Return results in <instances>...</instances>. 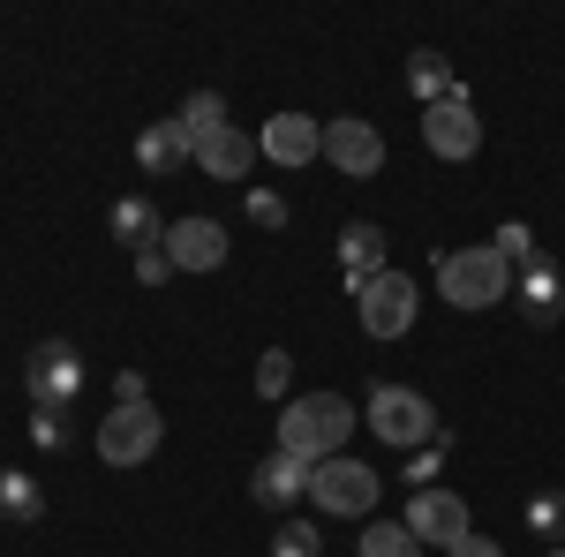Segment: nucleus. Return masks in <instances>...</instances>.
<instances>
[{"instance_id": "ddd939ff", "label": "nucleus", "mask_w": 565, "mask_h": 557, "mask_svg": "<svg viewBox=\"0 0 565 557\" xmlns=\"http://www.w3.org/2000/svg\"><path fill=\"white\" fill-rule=\"evenodd\" d=\"M226 249H234V242H226V226H218V218H174V226H167V257H174V271H218V264H226Z\"/></svg>"}, {"instance_id": "f8f14e48", "label": "nucleus", "mask_w": 565, "mask_h": 557, "mask_svg": "<svg viewBox=\"0 0 565 557\" xmlns=\"http://www.w3.org/2000/svg\"><path fill=\"white\" fill-rule=\"evenodd\" d=\"M257 159L271 167H309V159H324V121L317 114H271L257 136Z\"/></svg>"}, {"instance_id": "473e14b6", "label": "nucleus", "mask_w": 565, "mask_h": 557, "mask_svg": "<svg viewBox=\"0 0 565 557\" xmlns=\"http://www.w3.org/2000/svg\"><path fill=\"white\" fill-rule=\"evenodd\" d=\"M543 557H565V543H558V550H543Z\"/></svg>"}, {"instance_id": "dca6fc26", "label": "nucleus", "mask_w": 565, "mask_h": 557, "mask_svg": "<svg viewBox=\"0 0 565 557\" xmlns=\"http://www.w3.org/2000/svg\"><path fill=\"white\" fill-rule=\"evenodd\" d=\"M196 167H204V181H249V167H257V136L249 129H212L196 136Z\"/></svg>"}, {"instance_id": "412c9836", "label": "nucleus", "mask_w": 565, "mask_h": 557, "mask_svg": "<svg viewBox=\"0 0 565 557\" xmlns=\"http://www.w3.org/2000/svg\"><path fill=\"white\" fill-rule=\"evenodd\" d=\"M521 527L543 543V550H558V543H565V490H535L527 513H521Z\"/></svg>"}, {"instance_id": "bb28decb", "label": "nucleus", "mask_w": 565, "mask_h": 557, "mask_svg": "<svg viewBox=\"0 0 565 557\" xmlns=\"http://www.w3.org/2000/svg\"><path fill=\"white\" fill-rule=\"evenodd\" d=\"M490 249H498V257L513 264V271H521L527 257H535V249H543V242H535V226H527V218H505V226H498V242H490Z\"/></svg>"}, {"instance_id": "20e7f679", "label": "nucleus", "mask_w": 565, "mask_h": 557, "mask_svg": "<svg viewBox=\"0 0 565 557\" xmlns=\"http://www.w3.org/2000/svg\"><path fill=\"white\" fill-rule=\"evenodd\" d=\"M377 497H385V474L370 460H354V452H332V460L309 468V505L324 519H370Z\"/></svg>"}, {"instance_id": "b1692460", "label": "nucleus", "mask_w": 565, "mask_h": 557, "mask_svg": "<svg viewBox=\"0 0 565 557\" xmlns=\"http://www.w3.org/2000/svg\"><path fill=\"white\" fill-rule=\"evenodd\" d=\"M181 129L189 136L226 129V98H218V90H189V98H181Z\"/></svg>"}, {"instance_id": "2eb2a0df", "label": "nucleus", "mask_w": 565, "mask_h": 557, "mask_svg": "<svg viewBox=\"0 0 565 557\" xmlns=\"http://www.w3.org/2000/svg\"><path fill=\"white\" fill-rule=\"evenodd\" d=\"M167 226H174V218H159V204H151V196H114V212H106V234H114L129 257L167 249Z\"/></svg>"}, {"instance_id": "f257e3e1", "label": "nucleus", "mask_w": 565, "mask_h": 557, "mask_svg": "<svg viewBox=\"0 0 565 557\" xmlns=\"http://www.w3.org/2000/svg\"><path fill=\"white\" fill-rule=\"evenodd\" d=\"M362 429V407H354L348 392H295L287 407H279V452H295V460H332V452H348V437Z\"/></svg>"}, {"instance_id": "7ed1b4c3", "label": "nucleus", "mask_w": 565, "mask_h": 557, "mask_svg": "<svg viewBox=\"0 0 565 557\" xmlns=\"http://www.w3.org/2000/svg\"><path fill=\"white\" fill-rule=\"evenodd\" d=\"M362 429H370L385 452H423V444L445 437L430 392H415V385H377V392H370V407H362Z\"/></svg>"}, {"instance_id": "0eeeda50", "label": "nucleus", "mask_w": 565, "mask_h": 557, "mask_svg": "<svg viewBox=\"0 0 565 557\" xmlns=\"http://www.w3.org/2000/svg\"><path fill=\"white\" fill-rule=\"evenodd\" d=\"M23 392H31V407H68V399H84V346L76 340H39L23 354Z\"/></svg>"}, {"instance_id": "aec40b11", "label": "nucleus", "mask_w": 565, "mask_h": 557, "mask_svg": "<svg viewBox=\"0 0 565 557\" xmlns=\"http://www.w3.org/2000/svg\"><path fill=\"white\" fill-rule=\"evenodd\" d=\"M0 519H23V527L45 519V490L23 468H0Z\"/></svg>"}, {"instance_id": "39448f33", "label": "nucleus", "mask_w": 565, "mask_h": 557, "mask_svg": "<svg viewBox=\"0 0 565 557\" xmlns=\"http://www.w3.org/2000/svg\"><path fill=\"white\" fill-rule=\"evenodd\" d=\"M415 309H423V287L399 271V264H385L377 279H362L354 287V317H362V332L385 346V340H407L415 332Z\"/></svg>"}, {"instance_id": "cd10ccee", "label": "nucleus", "mask_w": 565, "mask_h": 557, "mask_svg": "<svg viewBox=\"0 0 565 557\" xmlns=\"http://www.w3.org/2000/svg\"><path fill=\"white\" fill-rule=\"evenodd\" d=\"M242 212H249V226L279 234V226H287V196H279V189H249V196H242Z\"/></svg>"}, {"instance_id": "f3484780", "label": "nucleus", "mask_w": 565, "mask_h": 557, "mask_svg": "<svg viewBox=\"0 0 565 557\" xmlns=\"http://www.w3.org/2000/svg\"><path fill=\"white\" fill-rule=\"evenodd\" d=\"M385 271V226L377 218H348L340 226V287H362V279H377Z\"/></svg>"}, {"instance_id": "a211bd4d", "label": "nucleus", "mask_w": 565, "mask_h": 557, "mask_svg": "<svg viewBox=\"0 0 565 557\" xmlns=\"http://www.w3.org/2000/svg\"><path fill=\"white\" fill-rule=\"evenodd\" d=\"M249 497L257 505H295V497H309V460H295V452H279L271 444V460H257V474H249Z\"/></svg>"}, {"instance_id": "1a4fd4ad", "label": "nucleus", "mask_w": 565, "mask_h": 557, "mask_svg": "<svg viewBox=\"0 0 565 557\" xmlns=\"http://www.w3.org/2000/svg\"><path fill=\"white\" fill-rule=\"evenodd\" d=\"M324 159L348 173V181H377L385 173V136H377V121H362V114H332L324 121Z\"/></svg>"}, {"instance_id": "c85d7f7f", "label": "nucleus", "mask_w": 565, "mask_h": 557, "mask_svg": "<svg viewBox=\"0 0 565 557\" xmlns=\"http://www.w3.org/2000/svg\"><path fill=\"white\" fill-rule=\"evenodd\" d=\"M31 437L45 452H68V407H31Z\"/></svg>"}, {"instance_id": "4be33fe9", "label": "nucleus", "mask_w": 565, "mask_h": 557, "mask_svg": "<svg viewBox=\"0 0 565 557\" xmlns=\"http://www.w3.org/2000/svg\"><path fill=\"white\" fill-rule=\"evenodd\" d=\"M354 557H423V543H415L399 519H370L362 543H354Z\"/></svg>"}, {"instance_id": "7c9ffc66", "label": "nucleus", "mask_w": 565, "mask_h": 557, "mask_svg": "<svg viewBox=\"0 0 565 557\" xmlns=\"http://www.w3.org/2000/svg\"><path fill=\"white\" fill-rule=\"evenodd\" d=\"M114 407H151V385H143V369H121V377H114Z\"/></svg>"}, {"instance_id": "2f4dec72", "label": "nucleus", "mask_w": 565, "mask_h": 557, "mask_svg": "<svg viewBox=\"0 0 565 557\" xmlns=\"http://www.w3.org/2000/svg\"><path fill=\"white\" fill-rule=\"evenodd\" d=\"M452 557H505V543H490V535H468V543H460Z\"/></svg>"}, {"instance_id": "9d476101", "label": "nucleus", "mask_w": 565, "mask_h": 557, "mask_svg": "<svg viewBox=\"0 0 565 557\" xmlns=\"http://www.w3.org/2000/svg\"><path fill=\"white\" fill-rule=\"evenodd\" d=\"M423 143H430V159H445V167H460V159H476V151H482L476 98L460 90V98H445V106H423Z\"/></svg>"}, {"instance_id": "6ab92c4d", "label": "nucleus", "mask_w": 565, "mask_h": 557, "mask_svg": "<svg viewBox=\"0 0 565 557\" xmlns=\"http://www.w3.org/2000/svg\"><path fill=\"white\" fill-rule=\"evenodd\" d=\"M407 90H415L423 106H445V98H460L468 84L452 76V61H445L437 45H415V53H407Z\"/></svg>"}, {"instance_id": "4468645a", "label": "nucleus", "mask_w": 565, "mask_h": 557, "mask_svg": "<svg viewBox=\"0 0 565 557\" xmlns=\"http://www.w3.org/2000/svg\"><path fill=\"white\" fill-rule=\"evenodd\" d=\"M136 167L151 173V181H167V173L196 167V136L181 129V114H167V121H143V136H136Z\"/></svg>"}, {"instance_id": "c756f323", "label": "nucleus", "mask_w": 565, "mask_h": 557, "mask_svg": "<svg viewBox=\"0 0 565 557\" xmlns=\"http://www.w3.org/2000/svg\"><path fill=\"white\" fill-rule=\"evenodd\" d=\"M167 279H174V257L167 249H143L136 257V287H167Z\"/></svg>"}, {"instance_id": "5701e85b", "label": "nucleus", "mask_w": 565, "mask_h": 557, "mask_svg": "<svg viewBox=\"0 0 565 557\" xmlns=\"http://www.w3.org/2000/svg\"><path fill=\"white\" fill-rule=\"evenodd\" d=\"M445 452H452V429H445L437 444H423V452H407V474H399V482H407V497H415V490H437V474H445Z\"/></svg>"}, {"instance_id": "423d86ee", "label": "nucleus", "mask_w": 565, "mask_h": 557, "mask_svg": "<svg viewBox=\"0 0 565 557\" xmlns=\"http://www.w3.org/2000/svg\"><path fill=\"white\" fill-rule=\"evenodd\" d=\"M399 527H407L423 550L452 557L468 535H476V513H468V497H460V490H415V497H407V513H399Z\"/></svg>"}, {"instance_id": "9b49d317", "label": "nucleus", "mask_w": 565, "mask_h": 557, "mask_svg": "<svg viewBox=\"0 0 565 557\" xmlns=\"http://www.w3.org/2000/svg\"><path fill=\"white\" fill-rule=\"evenodd\" d=\"M513 309H521L535 332H551L565 317V279H558V257L551 249H535V257L521 264V279H513Z\"/></svg>"}, {"instance_id": "a878e982", "label": "nucleus", "mask_w": 565, "mask_h": 557, "mask_svg": "<svg viewBox=\"0 0 565 557\" xmlns=\"http://www.w3.org/2000/svg\"><path fill=\"white\" fill-rule=\"evenodd\" d=\"M271 557H324V535H317V519H287V527L271 535Z\"/></svg>"}, {"instance_id": "6e6552de", "label": "nucleus", "mask_w": 565, "mask_h": 557, "mask_svg": "<svg viewBox=\"0 0 565 557\" xmlns=\"http://www.w3.org/2000/svg\"><path fill=\"white\" fill-rule=\"evenodd\" d=\"M159 444H167L159 407H114V415L98 422V460H106V468H143Z\"/></svg>"}, {"instance_id": "393cba45", "label": "nucleus", "mask_w": 565, "mask_h": 557, "mask_svg": "<svg viewBox=\"0 0 565 557\" xmlns=\"http://www.w3.org/2000/svg\"><path fill=\"white\" fill-rule=\"evenodd\" d=\"M287 385H295V354L287 346H264L257 354V399H287Z\"/></svg>"}, {"instance_id": "f03ea898", "label": "nucleus", "mask_w": 565, "mask_h": 557, "mask_svg": "<svg viewBox=\"0 0 565 557\" xmlns=\"http://www.w3.org/2000/svg\"><path fill=\"white\" fill-rule=\"evenodd\" d=\"M513 264L498 257L490 242H468V249H437V294L452 301L460 317H482V309H505L513 301Z\"/></svg>"}]
</instances>
